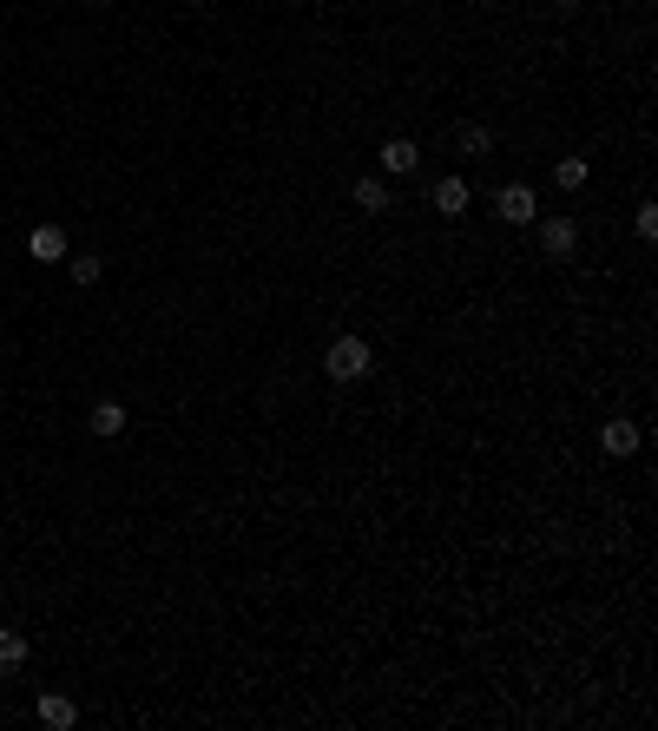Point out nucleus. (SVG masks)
Returning a JSON list of instances; mask_svg holds the SVG:
<instances>
[{"mask_svg":"<svg viewBox=\"0 0 658 731\" xmlns=\"http://www.w3.org/2000/svg\"><path fill=\"white\" fill-rule=\"evenodd\" d=\"M455 145L468 152V159H481V152H487L494 139H487V126H455Z\"/></svg>","mask_w":658,"mask_h":731,"instance_id":"nucleus-13","label":"nucleus"},{"mask_svg":"<svg viewBox=\"0 0 658 731\" xmlns=\"http://www.w3.org/2000/svg\"><path fill=\"white\" fill-rule=\"evenodd\" d=\"M632 224H639V238L652 244L658 238V205H639V218H632Z\"/></svg>","mask_w":658,"mask_h":731,"instance_id":"nucleus-15","label":"nucleus"},{"mask_svg":"<svg viewBox=\"0 0 658 731\" xmlns=\"http://www.w3.org/2000/svg\"><path fill=\"white\" fill-rule=\"evenodd\" d=\"M376 165H382V178H408L415 165H422V145H415V139H389L376 152Z\"/></svg>","mask_w":658,"mask_h":731,"instance_id":"nucleus-2","label":"nucleus"},{"mask_svg":"<svg viewBox=\"0 0 658 731\" xmlns=\"http://www.w3.org/2000/svg\"><path fill=\"white\" fill-rule=\"evenodd\" d=\"M540 251H547V257H573V251H580V224H573V218H547V224H540Z\"/></svg>","mask_w":658,"mask_h":731,"instance_id":"nucleus-4","label":"nucleus"},{"mask_svg":"<svg viewBox=\"0 0 658 731\" xmlns=\"http://www.w3.org/2000/svg\"><path fill=\"white\" fill-rule=\"evenodd\" d=\"M560 7H580V0H560Z\"/></svg>","mask_w":658,"mask_h":731,"instance_id":"nucleus-16","label":"nucleus"},{"mask_svg":"<svg viewBox=\"0 0 658 731\" xmlns=\"http://www.w3.org/2000/svg\"><path fill=\"white\" fill-rule=\"evenodd\" d=\"M494 211H501L507 224H533V218H540V205H533V185H507L501 198H494Z\"/></svg>","mask_w":658,"mask_h":731,"instance_id":"nucleus-6","label":"nucleus"},{"mask_svg":"<svg viewBox=\"0 0 658 731\" xmlns=\"http://www.w3.org/2000/svg\"><path fill=\"white\" fill-rule=\"evenodd\" d=\"M468 205H474V191H468V178H435V211L441 218H468Z\"/></svg>","mask_w":658,"mask_h":731,"instance_id":"nucleus-3","label":"nucleus"},{"mask_svg":"<svg viewBox=\"0 0 658 731\" xmlns=\"http://www.w3.org/2000/svg\"><path fill=\"white\" fill-rule=\"evenodd\" d=\"M27 257H33V264H60V257H66V231H60V224H33V231H27Z\"/></svg>","mask_w":658,"mask_h":731,"instance_id":"nucleus-5","label":"nucleus"},{"mask_svg":"<svg viewBox=\"0 0 658 731\" xmlns=\"http://www.w3.org/2000/svg\"><path fill=\"white\" fill-rule=\"evenodd\" d=\"M356 205L369 211V218H382V211H389V178L362 172V178H356Z\"/></svg>","mask_w":658,"mask_h":731,"instance_id":"nucleus-9","label":"nucleus"},{"mask_svg":"<svg viewBox=\"0 0 658 731\" xmlns=\"http://www.w3.org/2000/svg\"><path fill=\"white\" fill-rule=\"evenodd\" d=\"M99 271H106V264H99L93 251H86V257H73V284H86V290H93V284H99Z\"/></svg>","mask_w":658,"mask_h":731,"instance_id":"nucleus-14","label":"nucleus"},{"mask_svg":"<svg viewBox=\"0 0 658 731\" xmlns=\"http://www.w3.org/2000/svg\"><path fill=\"white\" fill-rule=\"evenodd\" d=\"M586 178H593V165H586V159H553V185H560V191H580Z\"/></svg>","mask_w":658,"mask_h":731,"instance_id":"nucleus-12","label":"nucleus"},{"mask_svg":"<svg viewBox=\"0 0 658 731\" xmlns=\"http://www.w3.org/2000/svg\"><path fill=\"white\" fill-rule=\"evenodd\" d=\"M40 725H47V731H73L79 725V705L66 699V692H40Z\"/></svg>","mask_w":658,"mask_h":731,"instance_id":"nucleus-7","label":"nucleus"},{"mask_svg":"<svg viewBox=\"0 0 658 731\" xmlns=\"http://www.w3.org/2000/svg\"><path fill=\"white\" fill-rule=\"evenodd\" d=\"M27 666V633L20 626H0V679H14Z\"/></svg>","mask_w":658,"mask_h":731,"instance_id":"nucleus-8","label":"nucleus"},{"mask_svg":"<svg viewBox=\"0 0 658 731\" xmlns=\"http://www.w3.org/2000/svg\"><path fill=\"white\" fill-rule=\"evenodd\" d=\"M369 369H376V350H369L362 336H336V343L323 350V376L329 382H362Z\"/></svg>","mask_w":658,"mask_h":731,"instance_id":"nucleus-1","label":"nucleus"},{"mask_svg":"<svg viewBox=\"0 0 658 731\" xmlns=\"http://www.w3.org/2000/svg\"><path fill=\"white\" fill-rule=\"evenodd\" d=\"M93 435H99V442L126 435V402H93Z\"/></svg>","mask_w":658,"mask_h":731,"instance_id":"nucleus-10","label":"nucleus"},{"mask_svg":"<svg viewBox=\"0 0 658 731\" xmlns=\"http://www.w3.org/2000/svg\"><path fill=\"white\" fill-rule=\"evenodd\" d=\"M599 448H606V455H639V429H632V422H606V429H599Z\"/></svg>","mask_w":658,"mask_h":731,"instance_id":"nucleus-11","label":"nucleus"}]
</instances>
